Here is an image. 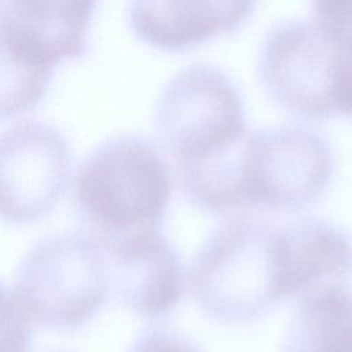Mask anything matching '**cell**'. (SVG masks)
<instances>
[{
  "mask_svg": "<svg viewBox=\"0 0 352 352\" xmlns=\"http://www.w3.org/2000/svg\"><path fill=\"white\" fill-rule=\"evenodd\" d=\"M172 169L140 133L111 136L78 165L72 191L84 231L100 239L158 231L172 197Z\"/></svg>",
  "mask_w": 352,
  "mask_h": 352,
  "instance_id": "6da1fadb",
  "label": "cell"
},
{
  "mask_svg": "<svg viewBox=\"0 0 352 352\" xmlns=\"http://www.w3.org/2000/svg\"><path fill=\"white\" fill-rule=\"evenodd\" d=\"M95 1L0 0V120L36 107L56 66L82 55Z\"/></svg>",
  "mask_w": 352,
  "mask_h": 352,
  "instance_id": "7a4b0ae2",
  "label": "cell"
},
{
  "mask_svg": "<svg viewBox=\"0 0 352 352\" xmlns=\"http://www.w3.org/2000/svg\"><path fill=\"white\" fill-rule=\"evenodd\" d=\"M276 227L238 214L219 224L192 257L188 283L202 311L224 323L264 314L280 300Z\"/></svg>",
  "mask_w": 352,
  "mask_h": 352,
  "instance_id": "3957f363",
  "label": "cell"
},
{
  "mask_svg": "<svg viewBox=\"0 0 352 352\" xmlns=\"http://www.w3.org/2000/svg\"><path fill=\"white\" fill-rule=\"evenodd\" d=\"M15 286L32 322L55 330L78 329L111 294L104 249L84 230L47 234L22 257Z\"/></svg>",
  "mask_w": 352,
  "mask_h": 352,
  "instance_id": "277c9868",
  "label": "cell"
},
{
  "mask_svg": "<svg viewBox=\"0 0 352 352\" xmlns=\"http://www.w3.org/2000/svg\"><path fill=\"white\" fill-rule=\"evenodd\" d=\"M153 120L176 168L201 161L249 132L239 88L221 69L202 62L180 69L164 84Z\"/></svg>",
  "mask_w": 352,
  "mask_h": 352,
  "instance_id": "5b68a950",
  "label": "cell"
},
{
  "mask_svg": "<svg viewBox=\"0 0 352 352\" xmlns=\"http://www.w3.org/2000/svg\"><path fill=\"white\" fill-rule=\"evenodd\" d=\"M345 51L309 19L271 26L258 54V74L270 96L292 114L318 120L338 114Z\"/></svg>",
  "mask_w": 352,
  "mask_h": 352,
  "instance_id": "8992f818",
  "label": "cell"
},
{
  "mask_svg": "<svg viewBox=\"0 0 352 352\" xmlns=\"http://www.w3.org/2000/svg\"><path fill=\"white\" fill-rule=\"evenodd\" d=\"M327 139L307 126L252 131L246 165L248 206L298 210L315 204L331 182Z\"/></svg>",
  "mask_w": 352,
  "mask_h": 352,
  "instance_id": "52a82bcc",
  "label": "cell"
},
{
  "mask_svg": "<svg viewBox=\"0 0 352 352\" xmlns=\"http://www.w3.org/2000/svg\"><path fill=\"white\" fill-rule=\"evenodd\" d=\"M73 151L65 133L40 120H23L0 132V220L34 221L63 197Z\"/></svg>",
  "mask_w": 352,
  "mask_h": 352,
  "instance_id": "ba28073f",
  "label": "cell"
},
{
  "mask_svg": "<svg viewBox=\"0 0 352 352\" xmlns=\"http://www.w3.org/2000/svg\"><path fill=\"white\" fill-rule=\"evenodd\" d=\"M98 239L106 253L110 292L126 308L146 319L175 309L183 294V268L160 230Z\"/></svg>",
  "mask_w": 352,
  "mask_h": 352,
  "instance_id": "9c48e42d",
  "label": "cell"
},
{
  "mask_svg": "<svg viewBox=\"0 0 352 352\" xmlns=\"http://www.w3.org/2000/svg\"><path fill=\"white\" fill-rule=\"evenodd\" d=\"M276 274L280 300L346 287L352 278V239L336 223L301 217L276 227Z\"/></svg>",
  "mask_w": 352,
  "mask_h": 352,
  "instance_id": "30bf717a",
  "label": "cell"
},
{
  "mask_svg": "<svg viewBox=\"0 0 352 352\" xmlns=\"http://www.w3.org/2000/svg\"><path fill=\"white\" fill-rule=\"evenodd\" d=\"M253 1H132L128 19L146 43L164 50H184L239 28L253 12Z\"/></svg>",
  "mask_w": 352,
  "mask_h": 352,
  "instance_id": "8fae6325",
  "label": "cell"
},
{
  "mask_svg": "<svg viewBox=\"0 0 352 352\" xmlns=\"http://www.w3.org/2000/svg\"><path fill=\"white\" fill-rule=\"evenodd\" d=\"M287 349L352 352V292L330 289L297 302Z\"/></svg>",
  "mask_w": 352,
  "mask_h": 352,
  "instance_id": "7c38bea8",
  "label": "cell"
},
{
  "mask_svg": "<svg viewBox=\"0 0 352 352\" xmlns=\"http://www.w3.org/2000/svg\"><path fill=\"white\" fill-rule=\"evenodd\" d=\"M32 320L15 292L0 280V352H29Z\"/></svg>",
  "mask_w": 352,
  "mask_h": 352,
  "instance_id": "4fadbf2b",
  "label": "cell"
},
{
  "mask_svg": "<svg viewBox=\"0 0 352 352\" xmlns=\"http://www.w3.org/2000/svg\"><path fill=\"white\" fill-rule=\"evenodd\" d=\"M311 21L344 51H352V1H314Z\"/></svg>",
  "mask_w": 352,
  "mask_h": 352,
  "instance_id": "5bb4252c",
  "label": "cell"
},
{
  "mask_svg": "<svg viewBox=\"0 0 352 352\" xmlns=\"http://www.w3.org/2000/svg\"><path fill=\"white\" fill-rule=\"evenodd\" d=\"M338 114H346L352 117V51H345L344 65L341 70V78L338 85L337 99Z\"/></svg>",
  "mask_w": 352,
  "mask_h": 352,
  "instance_id": "9a60e30c",
  "label": "cell"
},
{
  "mask_svg": "<svg viewBox=\"0 0 352 352\" xmlns=\"http://www.w3.org/2000/svg\"><path fill=\"white\" fill-rule=\"evenodd\" d=\"M286 352H296V351H290V349H286Z\"/></svg>",
  "mask_w": 352,
  "mask_h": 352,
  "instance_id": "2e32d148",
  "label": "cell"
}]
</instances>
